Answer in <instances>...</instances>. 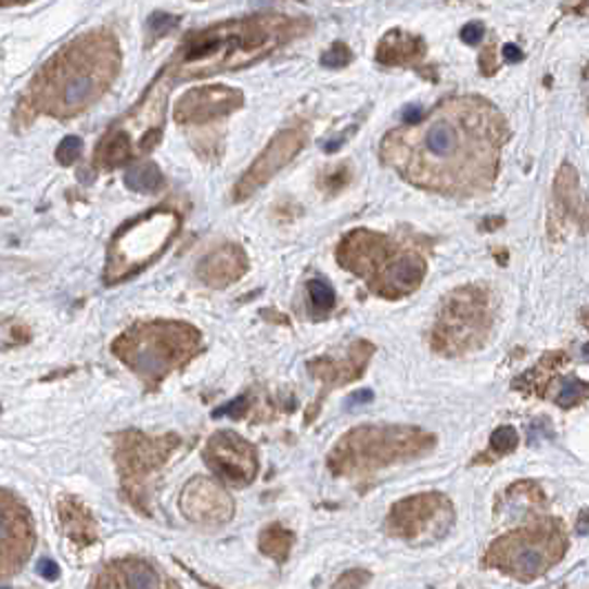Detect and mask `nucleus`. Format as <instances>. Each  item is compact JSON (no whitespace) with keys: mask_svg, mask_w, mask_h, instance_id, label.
I'll return each instance as SVG.
<instances>
[{"mask_svg":"<svg viewBox=\"0 0 589 589\" xmlns=\"http://www.w3.org/2000/svg\"><path fill=\"white\" fill-rule=\"evenodd\" d=\"M123 69V49L110 29L80 34L40 67L23 93L14 120L38 116L69 120L85 114L112 89Z\"/></svg>","mask_w":589,"mask_h":589,"instance_id":"2","label":"nucleus"},{"mask_svg":"<svg viewBox=\"0 0 589 589\" xmlns=\"http://www.w3.org/2000/svg\"><path fill=\"white\" fill-rule=\"evenodd\" d=\"M180 510L193 523L222 525L233 516V501L218 481L197 476L184 486Z\"/></svg>","mask_w":589,"mask_h":589,"instance_id":"16","label":"nucleus"},{"mask_svg":"<svg viewBox=\"0 0 589 589\" xmlns=\"http://www.w3.org/2000/svg\"><path fill=\"white\" fill-rule=\"evenodd\" d=\"M501 53H503L505 63H510V65H514V63H518L523 59V53H521V49L516 44H505Z\"/></svg>","mask_w":589,"mask_h":589,"instance_id":"37","label":"nucleus"},{"mask_svg":"<svg viewBox=\"0 0 589 589\" xmlns=\"http://www.w3.org/2000/svg\"><path fill=\"white\" fill-rule=\"evenodd\" d=\"M133 155V142L131 136L123 129H114L102 138V142L95 149V167L98 169H118L125 163H129Z\"/></svg>","mask_w":589,"mask_h":589,"instance_id":"22","label":"nucleus"},{"mask_svg":"<svg viewBox=\"0 0 589 589\" xmlns=\"http://www.w3.org/2000/svg\"><path fill=\"white\" fill-rule=\"evenodd\" d=\"M452 518V505L444 495H417L399 501L390 510L388 525L401 539H427L431 534H441Z\"/></svg>","mask_w":589,"mask_h":589,"instance_id":"13","label":"nucleus"},{"mask_svg":"<svg viewBox=\"0 0 589 589\" xmlns=\"http://www.w3.org/2000/svg\"><path fill=\"white\" fill-rule=\"evenodd\" d=\"M582 353H585V357H589V344L582 346Z\"/></svg>","mask_w":589,"mask_h":589,"instance_id":"42","label":"nucleus"},{"mask_svg":"<svg viewBox=\"0 0 589 589\" xmlns=\"http://www.w3.org/2000/svg\"><path fill=\"white\" fill-rule=\"evenodd\" d=\"M563 363H567V355L563 350L548 353L537 366L527 370L525 374H521V377L514 382V388L523 390V393H534L539 397H546L548 388L556 380V374L563 368Z\"/></svg>","mask_w":589,"mask_h":589,"instance_id":"21","label":"nucleus"},{"mask_svg":"<svg viewBox=\"0 0 589 589\" xmlns=\"http://www.w3.org/2000/svg\"><path fill=\"white\" fill-rule=\"evenodd\" d=\"M248 271V255L238 244H222L206 253L197 264V278L210 289H227Z\"/></svg>","mask_w":589,"mask_h":589,"instance_id":"18","label":"nucleus"},{"mask_svg":"<svg viewBox=\"0 0 589 589\" xmlns=\"http://www.w3.org/2000/svg\"><path fill=\"white\" fill-rule=\"evenodd\" d=\"M508 140V123L490 100L452 95L419 120L390 129L380 157L417 189L465 200L495 189Z\"/></svg>","mask_w":589,"mask_h":589,"instance_id":"1","label":"nucleus"},{"mask_svg":"<svg viewBox=\"0 0 589 589\" xmlns=\"http://www.w3.org/2000/svg\"><path fill=\"white\" fill-rule=\"evenodd\" d=\"M180 231V216L174 208H151L125 225L106 253L104 282L118 284L133 278L155 257L163 255Z\"/></svg>","mask_w":589,"mask_h":589,"instance_id":"8","label":"nucleus"},{"mask_svg":"<svg viewBox=\"0 0 589 589\" xmlns=\"http://www.w3.org/2000/svg\"><path fill=\"white\" fill-rule=\"evenodd\" d=\"M176 27H178V18H174L171 14H153L149 21V29L155 36H167Z\"/></svg>","mask_w":589,"mask_h":589,"instance_id":"31","label":"nucleus"},{"mask_svg":"<svg viewBox=\"0 0 589 589\" xmlns=\"http://www.w3.org/2000/svg\"><path fill=\"white\" fill-rule=\"evenodd\" d=\"M36 532L29 510L8 490H0V578L16 574L31 556Z\"/></svg>","mask_w":589,"mask_h":589,"instance_id":"11","label":"nucleus"},{"mask_svg":"<svg viewBox=\"0 0 589 589\" xmlns=\"http://www.w3.org/2000/svg\"><path fill=\"white\" fill-rule=\"evenodd\" d=\"M0 589H8V587H0Z\"/></svg>","mask_w":589,"mask_h":589,"instance_id":"43","label":"nucleus"},{"mask_svg":"<svg viewBox=\"0 0 589 589\" xmlns=\"http://www.w3.org/2000/svg\"><path fill=\"white\" fill-rule=\"evenodd\" d=\"M244 106V93L227 85H204L189 89L174 110V118L180 125H206L222 120Z\"/></svg>","mask_w":589,"mask_h":589,"instance_id":"15","label":"nucleus"},{"mask_svg":"<svg viewBox=\"0 0 589 589\" xmlns=\"http://www.w3.org/2000/svg\"><path fill=\"white\" fill-rule=\"evenodd\" d=\"M368 401H372V393H370V390L355 393V395L348 399V404H368Z\"/></svg>","mask_w":589,"mask_h":589,"instance_id":"38","label":"nucleus"},{"mask_svg":"<svg viewBox=\"0 0 589 589\" xmlns=\"http://www.w3.org/2000/svg\"><path fill=\"white\" fill-rule=\"evenodd\" d=\"M202 348V333L187 321H140L114 344V355L144 382L149 390L163 384L171 372L184 368Z\"/></svg>","mask_w":589,"mask_h":589,"instance_id":"5","label":"nucleus"},{"mask_svg":"<svg viewBox=\"0 0 589 589\" xmlns=\"http://www.w3.org/2000/svg\"><path fill=\"white\" fill-rule=\"evenodd\" d=\"M306 142L308 131L299 125L280 131L238 180V184L233 187V200L244 202L264 184H269L289 163H293V157L306 146Z\"/></svg>","mask_w":589,"mask_h":589,"instance_id":"12","label":"nucleus"},{"mask_svg":"<svg viewBox=\"0 0 589 589\" xmlns=\"http://www.w3.org/2000/svg\"><path fill=\"white\" fill-rule=\"evenodd\" d=\"M495 321L497 302L488 286H459L444 297L427 342L444 357H461L488 344Z\"/></svg>","mask_w":589,"mask_h":589,"instance_id":"7","label":"nucleus"},{"mask_svg":"<svg viewBox=\"0 0 589 589\" xmlns=\"http://www.w3.org/2000/svg\"><path fill=\"white\" fill-rule=\"evenodd\" d=\"M580 321H582V326L589 331V310H582V315H580Z\"/></svg>","mask_w":589,"mask_h":589,"instance_id":"41","label":"nucleus"},{"mask_svg":"<svg viewBox=\"0 0 589 589\" xmlns=\"http://www.w3.org/2000/svg\"><path fill=\"white\" fill-rule=\"evenodd\" d=\"M61 516L72 539L82 537L87 541V537H93V523H91L89 512L74 499H65L61 503Z\"/></svg>","mask_w":589,"mask_h":589,"instance_id":"24","label":"nucleus"},{"mask_svg":"<svg viewBox=\"0 0 589 589\" xmlns=\"http://www.w3.org/2000/svg\"><path fill=\"white\" fill-rule=\"evenodd\" d=\"M204 459L213 474L235 488L253 484L259 468L255 448L233 431H220L213 435L206 441Z\"/></svg>","mask_w":589,"mask_h":589,"instance_id":"14","label":"nucleus"},{"mask_svg":"<svg viewBox=\"0 0 589 589\" xmlns=\"http://www.w3.org/2000/svg\"><path fill=\"white\" fill-rule=\"evenodd\" d=\"M368 578H370V576H368L366 572L353 569V572L344 574V576L337 580L335 589H361V587L368 582Z\"/></svg>","mask_w":589,"mask_h":589,"instance_id":"32","label":"nucleus"},{"mask_svg":"<svg viewBox=\"0 0 589 589\" xmlns=\"http://www.w3.org/2000/svg\"><path fill=\"white\" fill-rule=\"evenodd\" d=\"M427 51V44L421 36L404 31V29H390L377 44V59L384 67H412L417 65Z\"/></svg>","mask_w":589,"mask_h":589,"instance_id":"20","label":"nucleus"},{"mask_svg":"<svg viewBox=\"0 0 589 589\" xmlns=\"http://www.w3.org/2000/svg\"><path fill=\"white\" fill-rule=\"evenodd\" d=\"M497 51L495 47H488L484 53H481V72H484L486 76H492L497 72Z\"/></svg>","mask_w":589,"mask_h":589,"instance_id":"34","label":"nucleus"},{"mask_svg":"<svg viewBox=\"0 0 589 589\" xmlns=\"http://www.w3.org/2000/svg\"><path fill=\"white\" fill-rule=\"evenodd\" d=\"M353 63V51L344 42H335L329 51L321 53V65L329 69H342Z\"/></svg>","mask_w":589,"mask_h":589,"instance_id":"29","label":"nucleus"},{"mask_svg":"<svg viewBox=\"0 0 589 589\" xmlns=\"http://www.w3.org/2000/svg\"><path fill=\"white\" fill-rule=\"evenodd\" d=\"M556 404L561 408H574V406H580L589 399V384L578 380V377H565L559 386V393H556Z\"/></svg>","mask_w":589,"mask_h":589,"instance_id":"26","label":"nucleus"},{"mask_svg":"<svg viewBox=\"0 0 589 589\" xmlns=\"http://www.w3.org/2000/svg\"><path fill=\"white\" fill-rule=\"evenodd\" d=\"M244 410H246V399L240 397V399L227 404L225 408H220V410L216 412V417H225V414H229V417H240Z\"/></svg>","mask_w":589,"mask_h":589,"instance_id":"35","label":"nucleus"},{"mask_svg":"<svg viewBox=\"0 0 589 589\" xmlns=\"http://www.w3.org/2000/svg\"><path fill=\"white\" fill-rule=\"evenodd\" d=\"M580 516H582V518H580V523H578V532H580V534H585V532H587V521H589V514H587V512H582Z\"/></svg>","mask_w":589,"mask_h":589,"instance_id":"40","label":"nucleus"},{"mask_svg":"<svg viewBox=\"0 0 589 589\" xmlns=\"http://www.w3.org/2000/svg\"><path fill=\"white\" fill-rule=\"evenodd\" d=\"M516 446H518V433L514 431L512 425H501V427H497V431H495L492 437H490V450H492L495 454H499V457L514 452Z\"/></svg>","mask_w":589,"mask_h":589,"instance_id":"28","label":"nucleus"},{"mask_svg":"<svg viewBox=\"0 0 589 589\" xmlns=\"http://www.w3.org/2000/svg\"><path fill=\"white\" fill-rule=\"evenodd\" d=\"M484 34H486V27L481 23H468L463 29H461V40L465 44H478L481 40H484Z\"/></svg>","mask_w":589,"mask_h":589,"instance_id":"33","label":"nucleus"},{"mask_svg":"<svg viewBox=\"0 0 589 589\" xmlns=\"http://www.w3.org/2000/svg\"><path fill=\"white\" fill-rule=\"evenodd\" d=\"M125 184L136 193H157L165 187V176L157 169V165L146 159V163H136L133 167H129V171L125 174Z\"/></svg>","mask_w":589,"mask_h":589,"instance_id":"23","label":"nucleus"},{"mask_svg":"<svg viewBox=\"0 0 589 589\" xmlns=\"http://www.w3.org/2000/svg\"><path fill=\"white\" fill-rule=\"evenodd\" d=\"M308 297L315 312H329L335 306V289L324 280H310L308 282Z\"/></svg>","mask_w":589,"mask_h":589,"instance_id":"27","label":"nucleus"},{"mask_svg":"<svg viewBox=\"0 0 589 589\" xmlns=\"http://www.w3.org/2000/svg\"><path fill=\"white\" fill-rule=\"evenodd\" d=\"M563 527L556 521H541L497 539L490 548L488 565H495L518 580H532L556 565L563 559Z\"/></svg>","mask_w":589,"mask_h":589,"instance_id":"9","label":"nucleus"},{"mask_svg":"<svg viewBox=\"0 0 589 589\" xmlns=\"http://www.w3.org/2000/svg\"><path fill=\"white\" fill-rule=\"evenodd\" d=\"M308 29L310 23L306 18L286 14H253L200 29L182 42L174 61V76L193 80L246 69Z\"/></svg>","mask_w":589,"mask_h":589,"instance_id":"3","label":"nucleus"},{"mask_svg":"<svg viewBox=\"0 0 589 589\" xmlns=\"http://www.w3.org/2000/svg\"><path fill=\"white\" fill-rule=\"evenodd\" d=\"M291 543H293L291 532H286L280 525H271L269 529L261 534V550L269 556H276L278 561L286 559V554L291 550Z\"/></svg>","mask_w":589,"mask_h":589,"instance_id":"25","label":"nucleus"},{"mask_svg":"<svg viewBox=\"0 0 589 589\" xmlns=\"http://www.w3.org/2000/svg\"><path fill=\"white\" fill-rule=\"evenodd\" d=\"M435 448V435L414 425H359L346 433L329 454V468L340 476L370 474L419 459Z\"/></svg>","mask_w":589,"mask_h":589,"instance_id":"6","label":"nucleus"},{"mask_svg":"<svg viewBox=\"0 0 589 589\" xmlns=\"http://www.w3.org/2000/svg\"><path fill=\"white\" fill-rule=\"evenodd\" d=\"M80 153H82V140H80L78 136H69V138H65V140L59 144V149H56V157H59V163H61V165H65V167L74 165L76 159L80 157Z\"/></svg>","mask_w":589,"mask_h":589,"instance_id":"30","label":"nucleus"},{"mask_svg":"<svg viewBox=\"0 0 589 589\" xmlns=\"http://www.w3.org/2000/svg\"><path fill=\"white\" fill-rule=\"evenodd\" d=\"M374 355V346L366 340L353 342L350 348L346 350V355L340 357H319L315 361L308 363L310 374L315 380H319L321 384L326 386V390H333L337 386L350 384L355 380H359L368 361Z\"/></svg>","mask_w":589,"mask_h":589,"instance_id":"17","label":"nucleus"},{"mask_svg":"<svg viewBox=\"0 0 589 589\" xmlns=\"http://www.w3.org/2000/svg\"><path fill=\"white\" fill-rule=\"evenodd\" d=\"M178 446V437H149L144 433H125L116 444V459L120 474L125 478V488L131 497H140L146 478L163 468Z\"/></svg>","mask_w":589,"mask_h":589,"instance_id":"10","label":"nucleus"},{"mask_svg":"<svg viewBox=\"0 0 589 589\" xmlns=\"http://www.w3.org/2000/svg\"><path fill=\"white\" fill-rule=\"evenodd\" d=\"M582 89H585V98H587V112H589V67L582 74Z\"/></svg>","mask_w":589,"mask_h":589,"instance_id":"39","label":"nucleus"},{"mask_svg":"<svg viewBox=\"0 0 589 589\" xmlns=\"http://www.w3.org/2000/svg\"><path fill=\"white\" fill-rule=\"evenodd\" d=\"M38 574H40L42 578H47V580L59 578V565L53 563V561H49V559H42V561L38 563Z\"/></svg>","mask_w":589,"mask_h":589,"instance_id":"36","label":"nucleus"},{"mask_svg":"<svg viewBox=\"0 0 589 589\" xmlns=\"http://www.w3.org/2000/svg\"><path fill=\"white\" fill-rule=\"evenodd\" d=\"M337 261L361 278L372 295L390 302L419 291L427 273V261L417 248L370 229L346 233L337 246Z\"/></svg>","mask_w":589,"mask_h":589,"instance_id":"4","label":"nucleus"},{"mask_svg":"<svg viewBox=\"0 0 589 589\" xmlns=\"http://www.w3.org/2000/svg\"><path fill=\"white\" fill-rule=\"evenodd\" d=\"M93 589H171V585L151 563L127 559L106 565Z\"/></svg>","mask_w":589,"mask_h":589,"instance_id":"19","label":"nucleus"}]
</instances>
